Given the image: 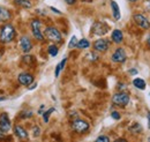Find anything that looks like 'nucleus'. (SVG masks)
<instances>
[{"instance_id":"obj_1","label":"nucleus","mask_w":150,"mask_h":142,"mask_svg":"<svg viewBox=\"0 0 150 142\" xmlns=\"http://www.w3.org/2000/svg\"><path fill=\"white\" fill-rule=\"evenodd\" d=\"M15 37V28L13 24L6 23L1 27L0 30V40L1 43H9Z\"/></svg>"},{"instance_id":"obj_2","label":"nucleus","mask_w":150,"mask_h":142,"mask_svg":"<svg viewBox=\"0 0 150 142\" xmlns=\"http://www.w3.org/2000/svg\"><path fill=\"white\" fill-rule=\"evenodd\" d=\"M129 99H131L129 95H128L127 92H124V91L114 94L112 97L113 104L119 105V107H126V105L129 103Z\"/></svg>"},{"instance_id":"obj_3","label":"nucleus","mask_w":150,"mask_h":142,"mask_svg":"<svg viewBox=\"0 0 150 142\" xmlns=\"http://www.w3.org/2000/svg\"><path fill=\"white\" fill-rule=\"evenodd\" d=\"M89 127H90L89 124L83 119H79L77 118V119H74L72 121V129L76 133H79V134H83V133L88 132Z\"/></svg>"},{"instance_id":"obj_4","label":"nucleus","mask_w":150,"mask_h":142,"mask_svg":"<svg viewBox=\"0 0 150 142\" xmlns=\"http://www.w3.org/2000/svg\"><path fill=\"white\" fill-rule=\"evenodd\" d=\"M108 31H109V26L100 21L95 22L91 27V33L96 36H104Z\"/></svg>"},{"instance_id":"obj_5","label":"nucleus","mask_w":150,"mask_h":142,"mask_svg":"<svg viewBox=\"0 0 150 142\" xmlns=\"http://www.w3.org/2000/svg\"><path fill=\"white\" fill-rule=\"evenodd\" d=\"M133 20H134V22H135L141 29L147 30V29H149L150 28L149 18H147V16H144L143 14H140V13L134 14V15H133Z\"/></svg>"},{"instance_id":"obj_6","label":"nucleus","mask_w":150,"mask_h":142,"mask_svg":"<svg viewBox=\"0 0 150 142\" xmlns=\"http://www.w3.org/2000/svg\"><path fill=\"white\" fill-rule=\"evenodd\" d=\"M45 36L52 42H61V39H62L61 33L56 27H47L45 29Z\"/></svg>"},{"instance_id":"obj_7","label":"nucleus","mask_w":150,"mask_h":142,"mask_svg":"<svg viewBox=\"0 0 150 142\" xmlns=\"http://www.w3.org/2000/svg\"><path fill=\"white\" fill-rule=\"evenodd\" d=\"M30 27H31V31H33L34 37H35L36 39H38V40H43V39H44V36H43L42 31H40L42 22H40L38 18H35V20H33Z\"/></svg>"},{"instance_id":"obj_8","label":"nucleus","mask_w":150,"mask_h":142,"mask_svg":"<svg viewBox=\"0 0 150 142\" xmlns=\"http://www.w3.org/2000/svg\"><path fill=\"white\" fill-rule=\"evenodd\" d=\"M113 62H117V64H122L126 61L127 59V54L125 52V50L122 48H118L114 52L112 53V57H111Z\"/></svg>"},{"instance_id":"obj_9","label":"nucleus","mask_w":150,"mask_h":142,"mask_svg":"<svg viewBox=\"0 0 150 142\" xmlns=\"http://www.w3.org/2000/svg\"><path fill=\"white\" fill-rule=\"evenodd\" d=\"M93 46H94L95 51H97V52H105V51H108V49L110 46V42L105 38H99V39L95 40Z\"/></svg>"},{"instance_id":"obj_10","label":"nucleus","mask_w":150,"mask_h":142,"mask_svg":"<svg viewBox=\"0 0 150 142\" xmlns=\"http://www.w3.org/2000/svg\"><path fill=\"white\" fill-rule=\"evenodd\" d=\"M18 80H19L20 84L29 87L34 82V76L31 74H29V73H21L19 75V77H18Z\"/></svg>"},{"instance_id":"obj_11","label":"nucleus","mask_w":150,"mask_h":142,"mask_svg":"<svg viewBox=\"0 0 150 142\" xmlns=\"http://www.w3.org/2000/svg\"><path fill=\"white\" fill-rule=\"evenodd\" d=\"M20 46L23 52H29L33 49V43L28 36H22L20 39Z\"/></svg>"},{"instance_id":"obj_12","label":"nucleus","mask_w":150,"mask_h":142,"mask_svg":"<svg viewBox=\"0 0 150 142\" xmlns=\"http://www.w3.org/2000/svg\"><path fill=\"white\" fill-rule=\"evenodd\" d=\"M12 127V124H11V120L8 118V116L6 113H2L0 116V128L4 131V132H7L9 131Z\"/></svg>"},{"instance_id":"obj_13","label":"nucleus","mask_w":150,"mask_h":142,"mask_svg":"<svg viewBox=\"0 0 150 142\" xmlns=\"http://www.w3.org/2000/svg\"><path fill=\"white\" fill-rule=\"evenodd\" d=\"M111 38H112V40L115 43V44H120V43H122V40H124V34H122L121 30L115 29V30H113L112 31Z\"/></svg>"},{"instance_id":"obj_14","label":"nucleus","mask_w":150,"mask_h":142,"mask_svg":"<svg viewBox=\"0 0 150 142\" xmlns=\"http://www.w3.org/2000/svg\"><path fill=\"white\" fill-rule=\"evenodd\" d=\"M111 8H112V14H113V18L115 21H119L120 18H121V14H120V8H119V5L112 0L111 1Z\"/></svg>"},{"instance_id":"obj_15","label":"nucleus","mask_w":150,"mask_h":142,"mask_svg":"<svg viewBox=\"0 0 150 142\" xmlns=\"http://www.w3.org/2000/svg\"><path fill=\"white\" fill-rule=\"evenodd\" d=\"M11 18H12L11 12L7 8L0 7V22H6V21L11 20Z\"/></svg>"},{"instance_id":"obj_16","label":"nucleus","mask_w":150,"mask_h":142,"mask_svg":"<svg viewBox=\"0 0 150 142\" xmlns=\"http://www.w3.org/2000/svg\"><path fill=\"white\" fill-rule=\"evenodd\" d=\"M14 129H15V133H16V135L19 136L20 139H27V138H28V133H27V131H25L23 127H21V126H15Z\"/></svg>"},{"instance_id":"obj_17","label":"nucleus","mask_w":150,"mask_h":142,"mask_svg":"<svg viewBox=\"0 0 150 142\" xmlns=\"http://www.w3.org/2000/svg\"><path fill=\"white\" fill-rule=\"evenodd\" d=\"M133 84H134L135 88L140 89V90H144V89H146V82H144L143 79H140V77L135 79V80L133 81Z\"/></svg>"},{"instance_id":"obj_18","label":"nucleus","mask_w":150,"mask_h":142,"mask_svg":"<svg viewBox=\"0 0 150 142\" xmlns=\"http://www.w3.org/2000/svg\"><path fill=\"white\" fill-rule=\"evenodd\" d=\"M14 2H15V5H18L22 8H27L28 9V8L33 7V5H31V2L29 0H14Z\"/></svg>"},{"instance_id":"obj_19","label":"nucleus","mask_w":150,"mask_h":142,"mask_svg":"<svg viewBox=\"0 0 150 142\" xmlns=\"http://www.w3.org/2000/svg\"><path fill=\"white\" fill-rule=\"evenodd\" d=\"M76 48L77 49H88V48H90V42L88 40V39H86V38H82L81 40H79L77 42V44H76Z\"/></svg>"},{"instance_id":"obj_20","label":"nucleus","mask_w":150,"mask_h":142,"mask_svg":"<svg viewBox=\"0 0 150 142\" xmlns=\"http://www.w3.org/2000/svg\"><path fill=\"white\" fill-rule=\"evenodd\" d=\"M129 132H131V133H134V134L141 133V132H142V126L140 124H137V123H134V124L129 127Z\"/></svg>"},{"instance_id":"obj_21","label":"nucleus","mask_w":150,"mask_h":142,"mask_svg":"<svg viewBox=\"0 0 150 142\" xmlns=\"http://www.w3.org/2000/svg\"><path fill=\"white\" fill-rule=\"evenodd\" d=\"M54 111H56V109H54V107H51V109H49L47 111H45V112H43V113H42V114H43L44 123H49V118H50V116H51Z\"/></svg>"},{"instance_id":"obj_22","label":"nucleus","mask_w":150,"mask_h":142,"mask_svg":"<svg viewBox=\"0 0 150 142\" xmlns=\"http://www.w3.org/2000/svg\"><path fill=\"white\" fill-rule=\"evenodd\" d=\"M47 52H49V54L51 57H56L57 54H58V52H59L58 46H56V45H50L49 49H47Z\"/></svg>"},{"instance_id":"obj_23","label":"nucleus","mask_w":150,"mask_h":142,"mask_svg":"<svg viewBox=\"0 0 150 142\" xmlns=\"http://www.w3.org/2000/svg\"><path fill=\"white\" fill-rule=\"evenodd\" d=\"M77 38H76V36H73L72 38H71V40H69V43H68V48L69 49H73V48H76V44H77Z\"/></svg>"},{"instance_id":"obj_24","label":"nucleus","mask_w":150,"mask_h":142,"mask_svg":"<svg viewBox=\"0 0 150 142\" xmlns=\"http://www.w3.org/2000/svg\"><path fill=\"white\" fill-rule=\"evenodd\" d=\"M95 142H110V139H109V136H106V135H100V136H98V138L96 139Z\"/></svg>"},{"instance_id":"obj_25","label":"nucleus","mask_w":150,"mask_h":142,"mask_svg":"<svg viewBox=\"0 0 150 142\" xmlns=\"http://www.w3.org/2000/svg\"><path fill=\"white\" fill-rule=\"evenodd\" d=\"M31 61H33V57H31L30 54H27V55L23 57V62H25L27 65H30Z\"/></svg>"},{"instance_id":"obj_26","label":"nucleus","mask_w":150,"mask_h":142,"mask_svg":"<svg viewBox=\"0 0 150 142\" xmlns=\"http://www.w3.org/2000/svg\"><path fill=\"white\" fill-rule=\"evenodd\" d=\"M21 117L22 118H30V117H33V112L31 111H23Z\"/></svg>"},{"instance_id":"obj_27","label":"nucleus","mask_w":150,"mask_h":142,"mask_svg":"<svg viewBox=\"0 0 150 142\" xmlns=\"http://www.w3.org/2000/svg\"><path fill=\"white\" fill-rule=\"evenodd\" d=\"M111 117H112L113 119H115V120H119L121 116H120V113H119V112H117V111H113L112 113H111Z\"/></svg>"},{"instance_id":"obj_28","label":"nucleus","mask_w":150,"mask_h":142,"mask_svg":"<svg viewBox=\"0 0 150 142\" xmlns=\"http://www.w3.org/2000/svg\"><path fill=\"white\" fill-rule=\"evenodd\" d=\"M88 55H89V59H90V60H93V61H95V60H97V59H98V55H97L96 53H94V52L89 53Z\"/></svg>"},{"instance_id":"obj_29","label":"nucleus","mask_w":150,"mask_h":142,"mask_svg":"<svg viewBox=\"0 0 150 142\" xmlns=\"http://www.w3.org/2000/svg\"><path fill=\"white\" fill-rule=\"evenodd\" d=\"M128 73H129L131 75H136V74H137V70H135V68H131V70L128 71Z\"/></svg>"},{"instance_id":"obj_30","label":"nucleus","mask_w":150,"mask_h":142,"mask_svg":"<svg viewBox=\"0 0 150 142\" xmlns=\"http://www.w3.org/2000/svg\"><path fill=\"white\" fill-rule=\"evenodd\" d=\"M65 2L67 5H74L75 2H76V0H65Z\"/></svg>"},{"instance_id":"obj_31","label":"nucleus","mask_w":150,"mask_h":142,"mask_svg":"<svg viewBox=\"0 0 150 142\" xmlns=\"http://www.w3.org/2000/svg\"><path fill=\"white\" fill-rule=\"evenodd\" d=\"M50 9H51L52 12H54V13H57V14H61V12H60V11H58L57 8H54V7H52V6L50 7Z\"/></svg>"},{"instance_id":"obj_32","label":"nucleus","mask_w":150,"mask_h":142,"mask_svg":"<svg viewBox=\"0 0 150 142\" xmlns=\"http://www.w3.org/2000/svg\"><path fill=\"white\" fill-rule=\"evenodd\" d=\"M38 134H39V128H38V127H35V128H34V135L37 136Z\"/></svg>"},{"instance_id":"obj_33","label":"nucleus","mask_w":150,"mask_h":142,"mask_svg":"<svg viewBox=\"0 0 150 142\" xmlns=\"http://www.w3.org/2000/svg\"><path fill=\"white\" fill-rule=\"evenodd\" d=\"M147 119H148V128L150 129V111L148 112V114H147Z\"/></svg>"},{"instance_id":"obj_34","label":"nucleus","mask_w":150,"mask_h":142,"mask_svg":"<svg viewBox=\"0 0 150 142\" xmlns=\"http://www.w3.org/2000/svg\"><path fill=\"white\" fill-rule=\"evenodd\" d=\"M5 133H6V132H4V131H2V129H1V128H0V139H1V138H4V136H5Z\"/></svg>"},{"instance_id":"obj_35","label":"nucleus","mask_w":150,"mask_h":142,"mask_svg":"<svg viewBox=\"0 0 150 142\" xmlns=\"http://www.w3.org/2000/svg\"><path fill=\"white\" fill-rule=\"evenodd\" d=\"M114 142H127V141H126L125 139H121V138H120V139H117Z\"/></svg>"},{"instance_id":"obj_36","label":"nucleus","mask_w":150,"mask_h":142,"mask_svg":"<svg viewBox=\"0 0 150 142\" xmlns=\"http://www.w3.org/2000/svg\"><path fill=\"white\" fill-rule=\"evenodd\" d=\"M36 87H37V84L35 83L34 86H29V89H30V90H33V89H35V88H36Z\"/></svg>"},{"instance_id":"obj_37","label":"nucleus","mask_w":150,"mask_h":142,"mask_svg":"<svg viewBox=\"0 0 150 142\" xmlns=\"http://www.w3.org/2000/svg\"><path fill=\"white\" fill-rule=\"evenodd\" d=\"M147 43H148V45H149V48H150V35H149V37H148V39H147Z\"/></svg>"},{"instance_id":"obj_38","label":"nucleus","mask_w":150,"mask_h":142,"mask_svg":"<svg viewBox=\"0 0 150 142\" xmlns=\"http://www.w3.org/2000/svg\"><path fill=\"white\" fill-rule=\"evenodd\" d=\"M128 1H129V2H136L137 0H128Z\"/></svg>"},{"instance_id":"obj_39","label":"nucleus","mask_w":150,"mask_h":142,"mask_svg":"<svg viewBox=\"0 0 150 142\" xmlns=\"http://www.w3.org/2000/svg\"><path fill=\"white\" fill-rule=\"evenodd\" d=\"M5 99V97H0V101H4Z\"/></svg>"},{"instance_id":"obj_40","label":"nucleus","mask_w":150,"mask_h":142,"mask_svg":"<svg viewBox=\"0 0 150 142\" xmlns=\"http://www.w3.org/2000/svg\"><path fill=\"white\" fill-rule=\"evenodd\" d=\"M148 142H150V138H149V141H148Z\"/></svg>"}]
</instances>
